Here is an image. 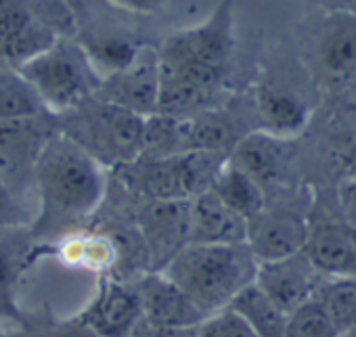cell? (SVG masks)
<instances>
[{
  "instance_id": "obj_1",
  "label": "cell",
  "mask_w": 356,
  "mask_h": 337,
  "mask_svg": "<svg viewBox=\"0 0 356 337\" xmlns=\"http://www.w3.org/2000/svg\"><path fill=\"white\" fill-rule=\"evenodd\" d=\"M235 9L222 0L197 26L170 34L159 47V111L172 117H193L212 111L231 69Z\"/></svg>"
},
{
  "instance_id": "obj_2",
  "label": "cell",
  "mask_w": 356,
  "mask_h": 337,
  "mask_svg": "<svg viewBox=\"0 0 356 337\" xmlns=\"http://www.w3.org/2000/svg\"><path fill=\"white\" fill-rule=\"evenodd\" d=\"M32 174L40 199L34 233L80 222L103 202V165L59 130L44 142Z\"/></svg>"
},
{
  "instance_id": "obj_3",
  "label": "cell",
  "mask_w": 356,
  "mask_h": 337,
  "mask_svg": "<svg viewBox=\"0 0 356 337\" xmlns=\"http://www.w3.org/2000/svg\"><path fill=\"white\" fill-rule=\"evenodd\" d=\"M256 270L258 258L248 243H187L161 268L206 316L229 308L235 295L254 283Z\"/></svg>"
},
{
  "instance_id": "obj_4",
  "label": "cell",
  "mask_w": 356,
  "mask_h": 337,
  "mask_svg": "<svg viewBox=\"0 0 356 337\" xmlns=\"http://www.w3.org/2000/svg\"><path fill=\"white\" fill-rule=\"evenodd\" d=\"M59 132L76 140L103 167H124L145 153L147 117L122 109L97 94L57 117Z\"/></svg>"
},
{
  "instance_id": "obj_5",
  "label": "cell",
  "mask_w": 356,
  "mask_h": 337,
  "mask_svg": "<svg viewBox=\"0 0 356 337\" xmlns=\"http://www.w3.org/2000/svg\"><path fill=\"white\" fill-rule=\"evenodd\" d=\"M19 72L53 115H63L97 94L101 76L78 38L59 36L49 49L26 61Z\"/></svg>"
},
{
  "instance_id": "obj_6",
  "label": "cell",
  "mask_w": 356,
  "mask_h": 337,
  "mask_svg": "<svg viewBox=\"0 0 356 337\" xmlns=\"http://www.w3.org/2000/svg\"><path fill=\"white\" fill-rule=\"evenodd\" d=\"M227 159L222 151H189L165 157H140L124 165V170L149 199L189 202L212 187Z\"/></svg>"
},
{
  "instance_id": "obj_7",
  "label": "cell",
  "mask_w": 356,
  "mask_h": 337,
  "mask_svg": "<svg viewBox=\"0 0 356 337\" xmlns=\"http://www.w3.org/2000/svg\"><path fill=\"white\" fill-rule=\"evenodd\" d=\"M159 49L143 44L126 67L101 80L97 97L136 115L151 117L159 111Z\"/></svg>"
},
{
  "instance_id": "obj_8",
  "label": "cell",
  "mask_w": 356,
  "mask_h": 337,
  "mask_svg": "<svg viewBox=\"0 0 356 337\" xmlns=\"http://www.w3.org/2000/svg\"><path fill=\"white\" fill-rule=\"evenodd\" d=\"M59 36L26 0H0V65L19 69Z\"/></svg>"
},
{
  "instance_id": "obj_9",
  "label": "cell",
  "mask_w": 356,
  "mask_h": 337,
  "mask_svg": "<svg viewBox=\"0 0 356 337\" xmlns=\"http://www.w3.org/2000/svg\"><path fill=\"white\" fill-rule=\"evenodd\" d=\"M321 272L306 256V252H298L279 260L258 262L256 285L268 293L287 314L296 310L300 304L310 299L321 283Z\"/></svg>"
},
{
  "instance_id": "obj_10",
  "label": "cell",
  "mask_w": 356,
  "mask_h": 337,
  "mask_svg": "<svg viewBox=\"0 0 356 337\" xmlns=\"http://www.w3.org/2000/svg\"><path fill=\"white\" fill-rule=\"evenodd\" d=\"M78 316L105 337H130L143 318V306L136 287L103 277L92 302Z\"/></svg>"
},
{
  "instance_id": "obj_11",
  "label": "cell",
  "mask_w": 356,
  "mask_h": 337,
  "mask_svg": "<svg viewBox=\"0 0 356 337\" xmlns=\"http://www.w3.org/2000/svg\"><path fill=\"white\" fill-rule=\"evenodd\" d=\"M140 229L157 260L159 270L189 243L191 231V199L189 202H155L143 210Z\"/></svg>"
},
{
  "instance_id": "obj_12",
  "label": "cell",
  "mask_w": 356,
  "mask_h": 337,
  "mask_svg": "<svg viewBox=\"0 0 356 337\" xmlns=\"http://www.w3.org/2000/svg\"><path fill=\"white\" fill-rule=\"evenodd\" d=\"M143 318L170 327H197L206 314L202 308L161 270L145 274L136 285Z\"/></svg>"
},
{
  "instance_id": "obj_13",
  "label": "cell",
  "mask_w": 356,
  "mask_h": 337,
  "mask_svg": "<svg viewBox=\"0 0 356 337\" xmlns=\"http://www.w3.org/2000/svg\"><path fill=\"white\" fill-rule=\"evenodd\" d=\"M32 227L0 229V322L24 327L28 320L17 304V285L22 274L34 264Z\"/></svg>"
},
{
  "instance_id": "obj_14",
  "label": "cell",
  "mask_w": 356,
  "mask_h": 337,
  "mask_svg": "<svg viewBox=\"0 0 356 337\" xmlns=\"http://www.w3.org/2000/svg\"><path fill=\"white\" fill-rule=\"evenodd\" d=\"M312 55L318 69L341 84L356 69V15L325 13L314 32Z\"/></svg>"
},
{
  "instance_id": "obj_15",
  "label": "cell",
  "mask_w": 356,
  "mask_h": 337,
  "mask_svg": "<svg viewBox=\"0 0 356 337\" xmlns=\"http://www.w3.org/2000/svg\"><path fill=\"white\" fill-rule=\"evenodd\" d=\"M310 227L291 212H266L250 218L248 245L258 262L279 260L306 247Z\"/></svg>"
},
{
  "instance_id": "obj_16",
  "label": "cell",
  "mask_w": 356,
  "mask_h": 337,
  "mask_svg": "<svg viewBox=\"0 0 356 337\" xmlns=\"http://www.w3.org/2000/svg\"><path fill=\"white\" fill-rule=\"evenodd\" d=\"M250 220L229 208L212 189L191 199L189 243L231 245L248 243Z\"/></svg>"
},
{
  "instance_id": "obj_17",
  "label": "cell",
  "mask_w": 356,
  "mask_h": 337,
  "mask_svg": "<svg viewBox=\"0 0 356 337\" xmlns=\"http://www.w3.org/2000/svg\"><path fill=\"white\" fill-rule=\"evenodd\" d=\"M304 252L323 277L356 274V231L346 222L310 227Z\"/></svg>"
},
{
  "instance_id": "obj_18",
  "label": "cell",
  "mask_w": 356,
  "mask_h": 337,
  "mask_svg": "<svg viewBox=\"0 0 356 337\" xmlns=\"http://www.w3.org/2000/svg\"><path fill=\"white\" fill-rule=\"evenodd\" d=\"M57 120V115H40L15 122H0V172L7 176V167L15 170L22 165H30L34 170V163L44 147V142L59 130H44L53 128L49 122Z\"/></svg>"
},
{
  "instance_id": "obj_19",
  "label": "cell",
  "mask_w": 356,
  "mask_h": 337,
  "mask_svg": "<svg viewBox=\"0 0 356 337\" xmlns=\"http://www.w3.org/2000/svg\"><path fill=\"white\" fill-rule=\"evenodd\" d=\"M51 254L61 264L72 268H84V270H97L103 272L113 266L118 258V249L109 237L95 235V233H72L65 235L55 245H36L34 260L40 256Z\"/></svg>"
},
{
  "instance_id": "obj_20",
  "label": "cell",
  "mask_w": 356,
  "mask_h": 337,
  "mask_svg": "<svg viewBox=\"0 0 356 337\" xmlns=\"http://www.w3.org/2000/svg\"><path fill=\"white\" fill-rule=\"evenodd\" d=\"M256 109L262 130L281 138L300 132L310 117V109L302 99L277 86H258Z\"/></svg>"
},
{
  "instance_id": "obj_21",
  "label": "cell",
  "mask_w": 356,
  "mask_h": 337,
  "mask_svg": "<svg viewBox=\"0 0 356 337\" xmlns=\"http://www.w3.org/2000/svg\"><path fill=\"white\" fill-rule=\"evenodd\" d=\"M210 189L229 208H233L235 212H239L248 220L258 216L266 208L262 183L256 181L250 172H245L243 167H239L231 159H227L220 165V170L214 176V183Z\"/></svg>"
},
{
  "instance_id": "obj_22",
  "label": "cell",
  "mask_w": 356,
  "mask_h": 337,
  "mask_svg": "<svg viewBox=\"0 0 356 337\" xmlns=\"http://www.w3.org/2000/svg\"><path fill=\"white\" fill-rule=\"evenodd\" d=\"M229 308L237 312L258 333V337H283L285 333L287 312L268 293H264L256 281L243 287Z\"/></svg>"
},
{
  "instance_id": "obj_23",
  "label": "cell",
  "mask_w": 356,
  "mask_h": 337,
  "mask_svg": "<svg viewBox=\"0 0 356 337\" xmlns=\"http://www.w3.org/2000/svg\"><path fill=\"white\" fill-rule=\"evenodd\" d=\"M281 136L260 128L237 140L229 159L250 172L256 181H268L281 165Z\"/></svg>"
},
{
  "instance_id": "obj_24",
  "label": "cell",
  "mask_w": 356,
  "mask_h": 337,
  "mask_svg": "<svg viewBox=\"0 0 356 337\" xmlns=\"http://www.w3.org/2000/svg\"><path fill=\"white\" fill-rule=\"evenodd\" d=\"M53 115L34 86L15 67L0 65V122Z\"/></svg>"
},
{
  "instance_id": "obj_25",
  "label": "cell",
  "mask_w": 356,
  "mask_h": 337,
  "mask_svg": "<svg viewBox=\"0 0 356 337\" xmlns=\"http://www.w3.org/2000/svg\"><path fill=\"white\" fill-rule=\"evenodd\" d=\"M314 295L331 314L339 335L356 327V274L325 277L318 283Z\"/></svg>"
},
{
  "instance_id": "obj_26",
  "label": "cell",
  "mask_w": 356,
  "mask_h": 337,
  "mask_svg": "<svg viewBox=\"0 0 356 337\" xmlns=\"http://www.w3.org/2000/svg\"><path fill=\"white\" fill-rule=\"evenodd\" d=\"M283 337H339V329L323 302L312 295L287 314Z\"/></svg>"
},
{
  "instance_id": "obj_27",
  "label": "cell",
  "mask_w": 356,
  "mask_h": 337,
  "mask_svg": "<svg viewBox=\"0 0 356 337\" xmlns=\"http://www.w3.org/2000/svg\"><path fill=\"white\" fill-rule=\"evenodd\" d=\"M197 337H258V333L237 312L225 308L200 322Z\"/></svg>"
},
{
  "instance_id": "obj_28",
  "label": "cell",
  "mask_w": 356,
  "mask_h": 337,
  "mask_svg": "<svg viewBox=\"0 0 356 337\" xmlns=\"http://www.w3.org/2000/svg\"><path fill=\"white\" fill-rule=\"evenodd\" d=\"M36 216L28 212V208L13 193L7 176L0 172V229H17L32 227Z\"/></svg>"
},
{
  "instance_id": "obj_29",
  "label": "cell",
  "mask_w": 356,
  "mask_h": 337,
  "mask_svg": "<svg viewBox=\"0 0 356 337\" xmlns=\"http://www.w3.org/2000/svg\"><path fill=\"white\" fill-rule=\"evenodd\" d=\"M197 327H170L140 318L130 337H197Z\"/></svg>"
},
{
  "instance_id": "obj_30",
  "label": "cell",
  "mask_w": 356,
  "mask_h": 337,
  "mask_svg": "<svg viewBox=\"0 0 356 337\" xmlns=\"http://www.w3.org/2000/svg\"><path fill=\"white\" fill-rule=\"evenodd\" d=\"M337 202H339L346 224H350L356 231V174H352L339 183Z\"/></svg>"
},
{
  "instance_id": "obj_31",
  "label": "cell",
  "mask_w": 356,
  "mask_h": 337,
  "mask_svg": "<svg viewBox=\"0 0 356 337\" xmlns=\"http://www.w3.org/2000/svg\"><path fill=\"white\" fill-rule=\"evenodd\" d=\"M53 337H105L99 331H95L88 322H84L80 316L61 320L53 327Z\"/></svg>"
},
{
  "instance_id": "obj_32",
  "label": "cell",
  "mask_w": 356,
  "mask_h": 337,
  "mask_svg": "<svg viewBox=\"0 0 356 337\" xmlns=\"http://www.w3.org/2000/svg\"><path fill=\"white\" fill-rule=\"evenodd\" d=\"M105 3H109L122 11H128V13L151 15V13L161 11L168 5V0H105Z\"/></svg>"
},
{
  "instance_id": "obj_33",
  "label": "cell",
  "mask_w": 356,
  "mask_h": 337,
  "mask_svg": "<svg viewBox=\"0 0 356 337\" xmlns=\"http://www.w3.org/2000/svg\"><path fill=\"white\" fill-rule=\"evenodd\" d=\"M325 13H346L356 15V0H316Z\"/></svg>"
},
{
  "instance_id": "obj_34",
  "label": "cell",
  "mask_w": 356,
  "mask_h": 337,
  "mask_svg": "<svg viewBox=\"0 0 356 337\" xmlns=\"http://www.w3.org/2000/svg\"><path fill=\"white\" fill-rule=\"evenodd\" d=\"M339 88L343 90V99L348 101L350 109L356 113V69L339 84Z\"/></svg>"
},
{
  "instance_id": "obj_35",
  "label": "cell",
  "mask_w": 356,
  "mask_h": 337,
  "mask_svg": "<svg viewBox=\"0 0 356 337\" xmlns=\"http://www.w3.org/2000/svg\"><path fill=\"white\" fill-rule=\"evenodd\" d=\"M7 337H53V329L49 331H42V329H28L24 324V329L15 335H7Z\"/></svg>"
},
{
  "instance_id": "obj_36",
  "label": "cell",
  "mask_w": 356,
  "mask_h": 337,
  "mask_svg": "<svg viewBox=\"0 0 356 337\" xmlns=\"http://www.w3.org/2000/svg\"><path fill=\"white\" fill-rule=\"evenodd\" d=\"M350 167H352L354 174H356V147H354L352 153H350Z\"/></svg>"
},
{
  "instance_id": "obj_37",
  "label": "cell",
  "mask_w": 356,
  "mask_h": 337,
  "mask_svg": "<svg viewBox=\"0 0 356 337\" xmlns=\"http://www.w3.org/2000/svg\"><path fill=\"white\" fill-rule=\"evenodd\" d=\"M339 337H356V327H354V329H350V331H343Z\"/></svg>"
},
{
  "instance_id": "obj_38",
  "label": "cell",
  "mask_w": 356,
  "mask_h": 337,
  "mask_svg": "<svg viewBox=\"0 0 356 337\" xmlns=\"http://www.w3.org/2000/svg\"><path fill=\"white\" fill-rule=\"evenodd\" d=\"M0 337H7V335H5V331H3V327H0Z\"/></svg>"
}]
</instances>
